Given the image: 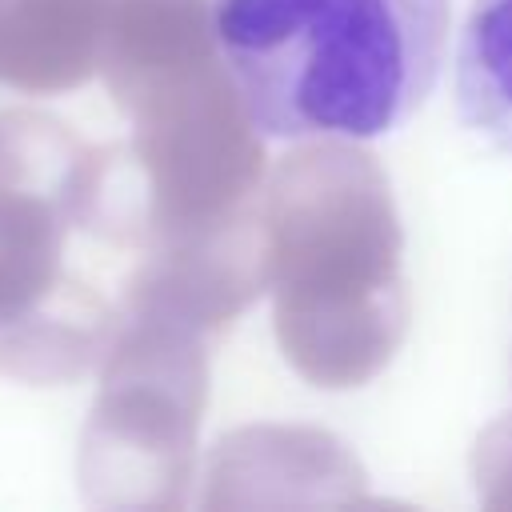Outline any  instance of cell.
I'll return each mask as SVG.
<instances>
[{
    "label": "cell",
    "instance_id": "obj_2",
    "mask_svg": "<svg viewBox=\"0 0 512 512\" xmlns=\"http://www.w3.org/2000/svg\"><path fill=\"white\" fill-rule=\"evenodd\" d=\"M456 112L496 152H512V0H476L452 60Z\"/></svg>",
    "mask_w": 512,
    "mask_h": 512
},
{
    "label": "cell",
    "instance_id": "obj_3",
    "mask_svg": "<svg viewBox=\"0 0 512 512\" xmlns=\"http://www.w3.org/2000/svg\"><path fill=\"white\" fill-rule=\"evenodd\" d=\"M60 256V208L36 192L0 188V324L40 308Z\"/></svg>",
    "mask_w": 512,
    "mask_h": 512
},
{
    "label": "cell",
    "instance_id": "obj_4",
    "mask_svg": "<svg viewBox=\"0 0 512 512\" xmlns=\"http://www.w3.org/2000/svg\"><path fill=\"white\" fill-rule=\"evenodd\" d=\"M80 0H0V80L60 88L76 72Z\"/></svg>",
    "mask_w": 512,
    "mask_h": 512
},
{
    "label": "cell",
    "instance_id": "obj_1",
    "mask_svg": "<svg viewBox=\"0 0 512 512\" xmlns=\"http://www.w3.org/2000/svg\"><path fill=\"white\" fill-rule=\"evenodd\" d=\"M448 0H212L208 32L268 140H380L432 96Z\"/></svg>",
    "mask_w": 512,
    "mask_h": 512
}]
</instances>
